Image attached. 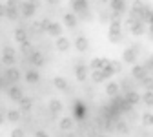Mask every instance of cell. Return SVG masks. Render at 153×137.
Instances as JSON below:
<instances>
[{
    "label": "cell",
    "mask_w": 153,
    "mask_h": 137,
    "mask_svg": "<svg viewBox=\"0 0 153 137\" xmlns=\"http://www.w3.org/2000/svg\"><path fill=\"white\" fill-rule=\"evenodd\" d=\"M137 57H139V48H137V44H133L131 48H126V49L122 51V61L128 62V64H135Z\"/></svg>",
    "instance_id": "cell-1"
},
{
    "label": "cell",
    "mask_w": 153,
    "mask_h": 137,
    "mask_svg": "<svg viewBox=\"0 0 153 137\" xmlns=\"http://www.w3.org/2000/svg\"><path fill=\"white\" fill-rule=\"evenodd\" d=\"M71 9H73V13L76 16H79L80 13L89 9V4H88V0H71Z\"/></svg>",
    "instance_id": "cell-2"
},
{
    "label": "cell",
    "mask_w": 153,
    "mask_h": 137,
    "mask_svg": "<svg viewBox=\"0 0 153 137\" xmlns=\"http://www.w3.org/2000/svg\"><path fill=\"white\" fill-rule=\"evenodd\" d=\"M128 2L129 0H109V7L111 11H117V13H128Z\"/></svg>",
    "instance_id": "cell-3"
},
{
    "label": "cell",
    "mask_w": 153,
    "mask_h": 137,
    "mask_svg": "<svg viewBox=\"0 0 153 137\" xmlns=\"http://www.w3.org/2000/svg\"><path fill=\"white\" fill-rule=\"evenodd\" d=\"M73 112H75V119H76V121H82L84 117H86V104H84L82 101H75Z\"/></svg>",
    "instance_id": "cell-4"
},
{
    "label": "cell",
    "mask_w": 153,
    "mask_h": 137,
    "mask_svg": "<svg viewBox=\"0 0 153 137\" xmlns=\"http://www.w3.org/2000/svg\"><path fill=\"white\" fill-rule=\"evenodd\" d=\"M88 75H89V68L86 64H76L75 66V77H76V81H86L88 79Z\"/></svg>",
    "instance_id": "cell-5"
},
{
    "label": "cell",
    "mask_w": 153,
    "mask_h": 137,
    "mask_svg": "<svg viewBox=\"0 0 153 137\" xmlns=\"http://www.w3.org/2000/svg\"><path fill=\"white\" fill-rule=\"evenodd\" d=\"M7 95H9V99L15 101V103H20L24 99V91H22V88H18V86H11L7 90Z\"/></svg>",
    "instance_id": "cell-6"
},
{
    "label": "cell",
    "mask_w": 153,
    "mask_h": 137,
    "mask_svg": "<svg viewBox=\"0 0 153 137\" xmlns=\"http://www.w3.org/2000/svg\"><path fill=\"white\" fill-rule=\"evenodd\" d=\"M131 75L135 77L137 81H140V82H142V81L146 79V77L149 75V73H148V70H146L144 66H139V64H135V66H133V70H131Z\"/></svg>",
    "instance_id": "cell-7"
},
{
    "label": "cell",
    "mask_w": 153,
    "mask_h": 137,
    "mask_svg": "<svg viewBox=\"0 0 153 137\" xmlns=\"http://www.w3.org/2000/svg\"><path fill=\"white\" fill-rule=\"evenodd\" d=\"M109 62V58L106 57H97V58H93V61L89 62V70L95 71V70H104V66Z\"/></svg>",
    "instance_id": "cell-8"
},
{
    "label": "cell",
    "mask_w": 153,
    "mask_h": 137,
    "mask_svg": "<svg viewBox=\"0 0 153 137\" xmlns=\"http://www.w3.org/2000/svg\"><path fill=\"white\" fill-rule=\"evenodd\" d=\"M20 75H22V73H20V70L11 66V68H7V70H6V81H7L9 84H11V82H16L18 79H20Z\"/></svg>",
    "instance_id": "cell-9"
},
{
    "label": "cell",
    "mask_w": 153,
    "mask_h": 137,
    "mask_svg": "<svg viewBox=\"0 0 153 137\" xmlns=\"http://www.w3.org/2000/svg\"><path fill=\"white\" fill-rule=\"evenodd\" d=\"M62 22L66 24V28H75V26H76V22H79V16H76L75 13H64Z\"/></svg>",
    "instance_id": "cell-10"
},
{
    "label": "cell",
    "mask_w": 153,
    "mask_h": 137,
    "mask_svg": "<svg viewBox=\"0 0 153 137\" xmlns=\"http://www.w3.org/2000/svg\"><path fill=\"white\" fill-rule=\"evenodd\" d=\"M75 48L79 49L80 53H84V51L89 48V40H88L86 37H82V35H80V37H76V38H75Z\"/></svg>",
    "instance_id": "cell-11"
},
{
    "label": "cell",
    "mask_w": 153,
    "mask_h": 137,
    "mask_svg": "<svg viewBox=\"0 0 153 137\" xmlns=\"http://www.w3.org/2000/svg\"><path fill=\"white\" fill-rule=\"evenodd\" d=\"M20 13H22L24 18H31V16L36 13V9H35L29 2H22V6H20Z\"/></svg>",
    "instance_id": "cell-12"
},
{
    "label": "cell",
    "mask_w": 153,
    "mask_h": 137,
    "mask_svg": "<svg viewBox=\"0 0 153 137\" xmlns=\"http://www.w3.org/2000/svg\"><path fill=\"white\" fill-rule=\"evenodd\" d=\"M29 62H31L33 66H36V68H40V66L44 64V55H42L40 51H33V53L29 55Z\"/></svg>",
    "instance_id": "cell-13"
},
{
    "label": "cell",
    "mask_w": 153,
    "mask_h": 137,
    "mask_svg": "<svg viewBox=\"0 0 153 137\" xmlns=\"http://www.w3.org/2000/svg\"><path fill=\"white\" fill-rule=\"evenodd\" d=\"M124 99L129 103V104H139L140 101H142V97L135 91V90H131V91H128V93H124Z\"/></svg>",
    "instance_id": "cell-14"
},
{
    "label": "cell",
    "mask_w": 153,
    "mask_h": 137,
    "mask_svg": "<svg viewBox=\"0 0 153 137\" xmlns=\"http://www.w3.org/2000/svg\"><path fill=\"white\" fill-rule=\"evenodd\" d=\"M129 29H131V33L135 35V37H140V35H144V33L148 31V29H146V24H144V22H140V20H137V22L133 24Z\"/></svg>",
    "instance_id": "cell-15"
},
{
    "label": "cell",
    "mask_w": 153,
    "mask_h": 137,
    "mask_svg": "<svg viewBox=\"0 0 153 137\" xmlns=\"http://www.w3.org/2000/svg\"><path fill=\"white\" fill-rule=\"evenodd\" d=\"M56 49H59V51H68L69 49V46H71V42L68 40V38L66 37H59V38H56Z\"/></svg>",
    "instance_id": "cell-16"
},
{
    "label": "cell",
    "mask_w": 153,
    "mask_h": 137,
    "mask_svg": "<svg viewBox=\"0 0 153 137\" xmlns=\"http://www.w3.org/2000/svg\"><path fill=\"white\" fill-rule=\"evenodd\" d=\"M26 81H27L29 84H36L38 81H40V73H38L36 70H29V71H26Z\"/></svg>",
    "instance_id": "cell-17"
},
{
    "label": "cell",
    "mask_w": 153,
    "mask_h": 137,
    "mask_svg": "<svg viewBox=\"0 0 153 137\" xmlns=\"http://www.w3.org/2000/svg\"><path fill=\"white\" fill-rule=\"evenodd\" d=\"M91 79H93L95 84H99V82L108 81V77H106V73H104L102 70H95V71H91Z\"/></svg>",
    "instance_id": "cell-18"
},
{
    "label": "cell",
    "mask_w": 153,
    "mask_h": 137,
    "mask_svg": "<svg viewBox=\"0 0 153 137\" xmlns=\"http://www.w3.org/2000/svg\"><path fill=\"white\" fill-rule=\"evenodd\" d=\"M62 108H64V106H62V103H60L59 99H51V101H49V112H51L53 115L60 113V112H62Z\"/></svg>",
    "instance_id": "cell-19"
},
{
    "label": "cell",
    "mask_w": 153,
    "mask_h": 137,
    "mask_svg": "<svg viewBox=\"0 0 153 137\" xmlns=\"http://www.w3.org/2000/svg\"><path fill=\"white\" fill-rule=\"evenodd\" d=\"M48 33H49L51 37H60V35H62V24H59V22H51Z\"/></svg>",
    "instance_id": "cell-20"
},
{
    "label": "cell",
    "mask_w": 153,
    "mask_h": 137,
    "mask_svg": "<svg viewBox=\"0 0 153 137\" xmlns=\"http://www.w3.org/2000/svg\"><path fill=\"white\" fill-rule=\"evenodd\" d=\"M18 106H20V112H29V110L33 108V99H31V97H26V95H24V99L18 103Z\"/></svg>",
    "instance_id": "cell-21"
},
{
    "label": "cell",
    "mask_w": 153,
    "mask_h": 137,
    "mask_svg": "<svg viewBox=\"0 0 153 137\" xmlns=\"http://www.w3.org/2000/svg\"><path fill=\"white\" fill-rule=\"evenodd\" d=\"M22 119V112L20 110H9L7 112V121L9 123H18Z\"/></svg>",
    "instance_id": "cell-22"
},
{
    "label": "cell",
    "mask_w": 153,
    "mask_h": 137,
    "mask_svg": "<svg viewBox=\"0 0 153 137\" xmlns=\"http://www.w3.org/2000/svg\"><path fill=\"white\" fill-rule=\"evenodd\" d=\"M15 40H16V42H20V44L26 42V40H27V31H26L24 28H18V29L15 31Z\"/></svg>",
    "instance_id": "cell-23"
},
{
    "label": "cell",
    "mask_w": 153,
    "mask_h": 137,
    "mask_svg": "<svg viewBox=\"0 0 153 137\" xmlns=\"http://www.w3.org/2000/svg\"><path fill=\"white\" fill-rule=\"evenodd\" d=\"M6 16H7V20H16L20 16V9L18 7H6Z\"/></svg>",
    "instance_id": "cell-24"
},
{
    "label": "cell",
    "mask_w": 153,
    "mask_h": 137,
    "mask_svg": "<svg viewBox=\"0 0 153 137\" xmlns=\"http://www.w3.org/2000/svg\"><path fill=\"white\" fill-rule=\"evenodd\" d=\"M53 84H55V88H59V90H62V91H66L68 90V81L66 79H62V77H55L53 79Z\"/></svg>",
    "instance_id": "cell-25"
},
{
    "label": "cell",
    "mask_w": 153,
    "mask_h": 137,
    "mask_svg": "<svg viewBox=\"0 0 153 137\" xmlns=\"http://www.w3.org/2000/svg\"><path fill=\"white\" fill-rule=\"evenodd\" d=\"M59 126H60V130H62V132H68V130H71V128H73V119H71V117H64V119H60Z\"/></svg>",
    "instance_id": "cell-26"
},
{
    "label": "cell",
    "mask_w": 153,
    "mask_h": 137,
    "mask_svg": "<svg viewBox=\"0 0 153 137\" xmlns=\"http://www.w3.org/2000/svg\"><path fill=\"white\" fill-rule=\"evenodd\" d=\"M106 93H108L109 97H117V95H119V84H117V82H109V84L106 86Z\"/></svg>",
    "instance_id": "cell-27"
},
{
    "label": "cell",
    "mask_w": 153,
    "mask_h": 137,
    "mask_svg": "<svg viewBox=\"0 0 153 137\" xmlns=\"http://www.w3.org/2000/svg\"><path fill=\"white\" fill-rule=\"evenodd\" d=\"M109 33L111 35H120L122 33V22H109Z\"/></svg>",
    "instance_id": "cell-28"
},
{
    "label": "cell",
    "mask_w": 153,
    "mask_h": 137,
    "mask_svg": "<svg viewBox=\"0 0 153 137\" xmlns=\"http://www.w3.org/2000/svg\"><path fill=\"white\" fill-rule=\"evenodd\" d=\"M115 130L120 132V133H128V132H129V126H128V123H126V121L119 119L117 123H115Z\"/></svg>",
    "instance_id": "cell-29"
},
{
    "label": "cell",
    "mask_w": 153,
    "mask_h": 137,
    "mask_svg": "<svg viewBox=\"0 0 153 137\" xmlns=\"http://www.w3.org/2000/svg\"><path fill=\"white\" fill-rule=\"evenodd\" d=\"M20 51H22V55H27V57H29V55L33 53V44H31L29 40L22 42V44H20Z\"/></svg>",
    "instance_id": "cell-30"
},
{
    "label": "cell",
    "mask_w": 153,
    "mask_h": 137,
    "mask_svg": "<svg viewBox=\"0 0 153 137\" xmlns=\"http://www.w3.org/2000/svg\"><path fill=\"white\" fill-rule=\"evenodd\" d=\"M140 84L144 86V90H146V91H153V75H148Z\"/></svg>",
    "instance_id": "cell-31"
},
{
    "label": "cell",
    "mask_w": 153,
    "mask_h": 137,
    "mask_svg": "<svg viewBox=\"0 0 153 137\" xmlns=\"http://www.w3.org/2000/svg\"><path fill=\"white\" fill-rule=\"evenodd\" d=\"M142 103L146 104V106H153V91H146L144 95H142Z\"/></svg>",
    "instance_id": "cell-32"
},
{
    "label": "cell",
    "mask_w": 153,
    "mask_h": 137,
    "mask_svg": "<svg viewBox=\"0 0 153 137\" xmlns=\"http://www.w3.org/2000/svg\"><path fill=\"white\" fill-rule=\"evenodd\" d=\"M2 62H4L6 66H9V68H11V66L16 62V57H7V55H2Z\"/></svg>",
    "instance_id": "cell-33"
},
{
    "label": "cell",
    "mask_w": 153,
    "mask_h": 137,
    "mask_svg": "<svg viewBox=\"0 0 153 137\" xmlns=\"http://www.w3.org/2000/svg\"><path fill=\"white\" fill-rule=\"evenodd\" d=\"M109 66L113 68L115 73H120V71H122V64H120V61H109Z\"/></svg>",
    "instance_id": "cell-34"
},
{
    "label": "cell",
    "mask_w": 153,
    "mask_h": 137,
    "mask_svg": "<svg viewBox=\"0 0 153 137\" xmlns=\"http://www.w3.org/2000/svg\"><path fill=\"white\" fill-rule=\"evenodd\" d=\"M49 26H51V20H49V18H48V16H44V18H42V20H40V28H42V33H44V31L48 33V29H49Z\"/></svg>",
    "instance_id": "cell-35"
},
{
    "label": "cell",
    "mask_w": 153,
    "mask_h": 137,
    "mask_svg": "<svg viewBox=\"0 0 153 137\" xmlns=\"http://www.w3.org/2000/svg\"><path fill=\"white\" fill-rule=\"evenodd\" d=\"M108 38H109V42H115V44H117V42H122L124 40V35L120 33V35H108Z\"/></svg>",
    "instance_id": "cell-36"
},
{
    "label": "cell",
    "mask_w": 153,
    "mask_h": 137,
    "mask_svg": "<svg viewBox=\"0 0 153 137\" xmlns=\"http://www.w3.org/2000/svg\"><path fill=\"white\" fill-rule=\"evenodd\" d=\"M2 55H7V57H16V51H15V48H11V46H4Z\"/></svg>",
    "instance_id": "cell-37"
},
{
    "label": "cell",
    "mask_w": 153,
    "mask_h": 137,
    "mask_svg": "<svg viewBox=\"0 0 153 137\" xmlns=\"http://www.w3.org/2000/svg\"><path fill=\"white\" fill-rule=\"evenodd\" d=\"M100 22H104V24L111 22V13H109V11H102V13H100Z\"/></svg>",
    "instance_id": "cell-38"
},
{
    "label": "cell",
    "mask_w": 153,
    "mask_h": 137,
    "mask_svg": "<svg viewBox=\"0 0 153 137\" xmlns=\"http://www.w3.org/2000/svg\"><path fill=\"white\" fill-rule=\"evenodd\" d=\"M20 6H22V0H7L6 4V7H18V9H20Z\"/></svg>",
    "instance_id": "cell-39"
},
{
    "label": "cell",
    "mask_w": 153,
    "mask_h": 137,
    "mask_svg": "<svg viewBox=\"0 0 153 137\" xmlns=\"http://www.w3.org/2000/svg\"><path fill=\"white\" fill-rule=\"evenodd\" d=\"M142 124L144 126H151V113H142Z\"/></svg>",
    "instance_id": "cell-40"
},
{
    "label": "cell",
    "mask_w": 153,
    "mask_h": 137,
    "mask_svg": "<svg viewBox=\"0 0 153 137\" xmlns=\"http://www.w3.org/2000/svg\"><path fill=\"white\" fill-rule=\"evenodd\" d=\"M102 71L106 73V77H108V79H109V77H111V75H115V71H113V68L109 66V62H108V64L104 66V70H102Z\"/></svg>",
    "instance_id": "cell-41"
},
{
    "label": "cell",
    "mask_w": 153,
    "mask_h": 137,
    "mask_svg": "<svg viewBox=\"0 0 153 137\" xmlns=\"http://www.w3.org/2000/svg\"><path fill=\"white\" fill-rule=\"evenodd\" d=\"M26 133H24V130L22 128H15L13 132H11V137H24Z\"/></svg>",
    "instance_id": "cell-42"
},
{
    "label": "cell",
    "mask_w": 153,
    "mask_h": 137,
    "mask_svg": "<svg viewBox=\"0 0 153 137\" xmlns=\"http://www.w3.org/2000/svg\"><path fill=\"white\" fill-rule=\"evenodd\" d=\"M79 18H82V20H89V18H91V11L88 9V11L80 13V15H79Z\"/></svg>",
    "instance_id": "cell-43"
},
{
    "label": "cell",
    "mask_w": 153,
    "mask_h": 137,
    "mask_svg": "<svg viewBox=\"0 0 153 137\" xmlns=\"http://www.w3.org/2000/svg\"><path fill=\"white\" fill-rule=\"evenodd\" d=\"M135 22H137V18H133V16H128V18H126V26H128V28H131Z\"/></svg>",
    "instance_id": "cell-44"
},
{
    "label": "cell",
    "mask_w": 153,
    "mask_h": 137,
    "mask_svg": "<svg viewBox=\"0 0 153 137\" xmlns=\"http://www.w3.org/2000/svg\"><path fill=\"white\" fill-rule=\"evenodd\" d=\"M27 2L35 7V9H38V7H40V0H27Z\"/></svg>",
    "instance_id": "cell-45"
},
{
    "label": "cell",
    "mask_w": 153,
    "mask_h": 137,
    "mask_svg": "<svg viewBox=\"0 0 153 137\" xmlns=\"http://www.w3.org/2000/svg\"><path fill=\"white\" fill-rule=\"evenodd\" d=\"M35 137H49L44 130H38V132H35Z\"/></svg>",
    "instance_id": "cell-46"
},
{
    "label": "cell",
    "mask_w": 153,
    "mask_h": 137,
    "mask_svg": "<svg viewBox=\"0 0 153 137\" xmlns=\"http://www.w3.org/2000/svg\"><path fill=\"white\" fill-rule=\"evenodd\" d=\"M2 16H6V6L0 4V18H2Z\"/></svg>",
    "instance_id": "cell-47"
},
{
    "label": "cell",
    "mask_w": 153,
    "mask_h": 137,
    "mask_svg": "<svg viewBox=\"0 0 153 137\" xmlns=\"http://www.w3.org/2000/svg\"><path fill=\"white\" fill-rule=\"evenodd\" d=\"M149 33H148V37H149V40L153 42V26H149V29H148Z\"/></svg>",
    "instance_id": "cell-48"
},
{
    "label": "cell",
    "mask_w": 153,
    "mask_h": 137,
    "mask_svg": "<svg viewBox=\"0 0 153 137\" xmlns=\"http://www.w3.org/2000/svg\"><path fill=\"white\" fill-rule=\"evenodd\" d=\"M46 2H48V4H49V6H55V4H56V2H59V0H46Z\"/></svg>",
    "instance_id": "cell-49"
},
{
    "label": "cell",
    "mask_w": 153,
    "mask_h": 137,
    "mask_svg": "<svg viewBox=\"0 0 153 137\" xmlns=\"http://www.w3.org/2000/svg\"><path fill=\"white\" fill-rule=\"evenodd\" d=\"M2 123H4V115H2V113H0V124H2Z\"/></svg>",
    "instance_id": "cell-50"
},
{
    "label": "cell",
    "mask_w": 153,
    "mask_h": 137,
    "mask_svg": "<svg viewBox=\"0 0 153 137\" xmlns=\"http://www.w3.org/2000/svg\"><path fill=\"white\" fill-rule=\"evenodd\" d=\"M99 2H102V4H108V2H109V0H99Z\"/></svg>",
    "instance_id": "cell-51"
},
{
    "label": "cell",
    "mask_w": 153,
    "mask_h": 137,
    "mask_svg": "<svg viewBox=\"0 0 153 137\" xmlns=\"http://www.w3.org/2000/svg\"><path fill=\"white\" fill-rule=\"evenodd\" d=\"M97 137H106V135H104V133H99V135H97Z\"/></svg>",
    "instance_id": "cell-52"
},
{
    "label": "cell",
    "mask_w": 153,
    "mask_h": 137,
    "mask_svg": "<svg viewBox=\"0 0 153 137\" xmlns=\"http://www.w3.org/2000/svg\"><path fill=\"white\" fill-rule=\"evenodd\" d=\"M151 126H153V113H151Z\"/></svg>",
    "instance_id": "cell-53"
}]
</instances>
